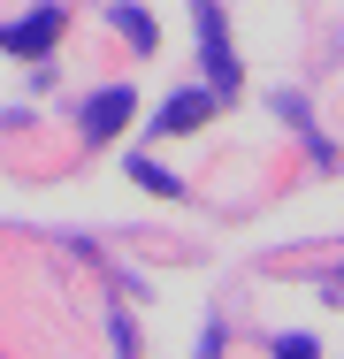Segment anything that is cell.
Returning a JSON list of instances; mask_svg holds the SVG:
<instances>
[{
    "label": "cell",
    "instance_id": "5b68a950",
    "mask_svg": "<svg viewBox=\"0 0 344 359\" xmlns=\"http://www.w3.org/2000/svg\"><path fill=\"white\" fill-rule=\"evenodd\" d=\"M115 23H123V31H131L138 46H153V23H145V15H138V8H115Z\"/></svg>",
    "mask_w": 344,
    "mask_h": 359
},
{
    "label": "cell",
    "instance_id": "8992f818",
    "mask_svg": "<svg viewBox=\"0 0 344 359\" xmlns=\"http://www.w3.org/2000/svg\"><path fill=\"white\" fill-rule=\"evenodd\" d=\"M275 359H314V337H283V344H275Z\"/></svg>",
    "mask_w": 344,
    "mask_h": 359
},
{
    "label": "cell",
    "instance_id": "277c9868",
    "mask_svg": "<svg viewBox=\"0 0 344 359\" xmlns=\"http://www.w3.org/2000/svg\"><path fill=\"white\" fill-rule=\"evenodd\" d=\"M206 115H214V92H176V100H161L153 130H199Z\"/></svg>",
    "mask_w": 344,
    "mask_h": 359
},
{
    "label": "cell",
    "instance_id": "7a4b0ae2",
    "mask_svg": "<svg viewBox=\"0 0 344 359\" xmlns=\"http://www.w3.org/2000/svg\"><path fill=\"white\" fill-rule=\"evenodd\" d=\"M62 39V8H39V15H23V23H0V46L8 54H46Z\"/></svg>",
    "mask_w": 344,
    "mask_h": 359
},
{
    "label": "cell",
    "instance_id": "3957f363",
    "mask_svg": "<svg viewBox=\"0 0 344 359\" xmlns=\"http://www.w3.org/2000/svg\"><path fill=\"white\" fill-rule=\"evenodd\" d=\"M123 123H131V84H107L84 100V138H115Z\"/></svg>",
    "mask_w": 344,
    "mask_h": 359
},
{
    "label": "cell",
    "instance_id": "6da1fadb",
    "mask_svg": "<svg viewBox=\"0 0 344 359\" xmlns=\"http://www.w3.org/2000/svg\"><path fill=\"white\" fill-rule=\"evenodd\" d=\"M199 54H206V84L214 92H237V54L222 39V8L214 0H199Z\"/></svg>",
    "mask_w": 344,
    "mask_h": 359
}]
</instances>
